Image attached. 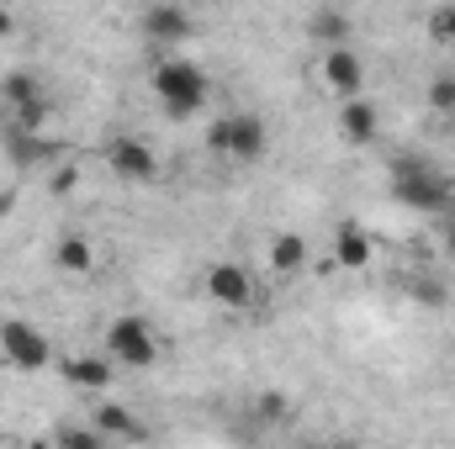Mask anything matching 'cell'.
Returning a JSON list of instances; mask_svg holds the SVG:
<instances>
[{
  "instance_id": "obj_13",
  "label": "cell",
  "mask_w": 455,
  "mask_h": 449,
  "mask_svg": "<svg viewBox=\"0 0 455 449\" xmlns=\"http://www.w3.org/2000/svg\"><path fill=\"white\" fill-rule=\"evenodd\" d=\"M91 423L101 429L107 445H138V439H148V429H143L122 402H101V407H91Z\"/></svg>"
},
{
  "instance_id": "obj_17",
  "label": "cell",
  "mask_w": 455,
  "mask_h": 449,
  "mask_svg": "<svg viewBox=\"0 0 455 449\" xmlns=\"http://www.w3.org/2000/svg\"><path fill=\"white\" fill-rule=\"evenodd\" d=\"M349 27H355V16H349L344 5H318V11H307V37L323 43V48L349 43Z\"/></svg>"
},
{
  "instance_id": "obj_7",
  "label": "cell",
  "mask_w": 455,
  "mask_h": 449,
  "mask_svg": "<svg viewBox=\"0 0 455 449\" xmlns=\"http://www.w3.org/2000/svg\"><path fill=\"white\" fill-rule=\"evenodd\" d=\"M0 101L11 112V127H27V132L48 127V91H43V80L32 69H11L5 85H0Z\"/></svg>"
},
{
  "instance_id": "obj_15",
  "label": "cell",
  "mask_w": 455,
  "mask_h": 449,
  "mask_svg": "<svg viewBox=\"0 0 455 449\" xmlns=\"http://www.w3.org/2000/svg\"><path fill=\"white\" fill-rule=\"evenodd\" d=\"M5 154H11V164H43V159H53V154H64L43 127L37 132H27V127H11L5 132Z\"/></svg>"
},
{
  "instance_id": "obj_25",
  "label": "cell",
  "mask_w": 455,
  "mask_h": 449,
  "mask_svg": "<svg viewBox=\"0 0 455 449\" xmlns=\"http://www.w3.org/2000/svg\"><path fill=\"white\" fill-rule=\"evenodd\" d=\"M451 207H455V175H451Z\"/></svg>"
},
{
  "instance_id": "obj_4",
  "label": "cell",
  "mask_w": 455,
  "mask_h": 449,
  "mask_svg": "<svg viewBox=\"0 0 455 449\" xmlns=\"http://www.w3.org/2000/svg\"><path fill=\"white\" fill-rule=\"evenodd\" d=\"M207 148L228 164H259L265 148H270V127L254 112H223L207 127Z\"/></svg>"
},
{
  "instance_id": "obj_5",
  "label": "cell",
  "mask_w": 455,
  "mask_h": 449,
  "mask_svg": "<svg viewBox=\"0 0 455 449\" xmlns=\"http://www.w3.org/2000/svg\"><path fill=\"white\" fill-rule=\"evenodd\" d=\"M53 365V338L32 318H0V370L16 375H43Z\"/></svg>"
},
{
  "instance_id": "obj_22",
  "label": "cell",
  "mask_w": 455,
  "mask_h": 449,
  "mask_svg": "<svg viewBox=\"0 0 455 449\" xmlns=\"http://www.w3.org/2000/svg\"><path fill=\"white\" fill-rule=\"evenodd\" d=\"M254 407H259V418H286V397H281V391H265Z\"/></svg>"
},
{
  "instance_id": "obj_23",
  "label": "cell",
  "mask_w": 455,
  "mask_h": 449,
  "mask_svg": "<svg viewBox=\"0 0 455 449\" xmlns=\"http://www.w3.org/2000/svg\"><path fill=\"white\" fill-rule=\"evenodd\" d=\"M11 32H16V16H11V5H5V0H0V43H5V37H11Z\"/></svg>"
},
{
  "instance_id": "obj_24",
  "label": "cell",
  "mask_w": 455,
  "mask_h": 449,
  "mask_svg": "<svg viewBox=\"0 0 455 449\" xmlns=\"http://www.w3.org/2000/svg\"><path fill=\"white\" fill-rule=\"evenodd\" d=\"M440 243H445V254H451V264H455V223L445 227V238H440Z\"/></svg>"
},
{
  "instance_id": "obj_6",
  "label": "cell",
  "mask_w": 455,
  "mask_h": 449,
  "mask_svg": "<svg viewBox=\"0 0 455 449\" xmlns=\"http://www.w3.org/2000/svg\"><path fill=\"white\" fill-rule=\"evenodd\" d=\"M101 159H107V169H112L122 185H154L159 180V154H154V143H143V138H132V132H116L101 143Z\"/></svg>"
},
{
  "instance_id": "obj_18",
  "label": "cell",
  "mask_w": 455,
  "mask_h": 449,
  "mask_svg": "<svg viewBox=\"0 0 455 449\" xmlns=\"http://www.w3.org/2000/svg\"><path fill=\"white\" fill-rule=\"evenodd\" d=\"M265 259H270V270L275 275H297V270H307V238L302 232H275L270 238V248H265Z\"/></svg>"
},
{
  "instance_id": "obj_2",
  "label": "cell",
  "mask_w": 455,
  "mask_h": 449,
  "mask_svg": "<svg viewBox=\"0 0 455 449\" xmlns=\"http://www.w3.org/2000/svg\"><path fill=\"white\" fill-rule=\"evenodd\" d=\"M387 185H392L397 207H408V212L440 217V212L451 207V175H445L440 164L419 159V154H403V159H392V169H387Z\"/></svg>"
},
{
  "instance_id": "obj_20",
  "label": "cell",
  "mask_w": 455,
  "mask_h": 449,
  "mask_svg": "<svg viewBox=\"0 0 455 449\" xmlns=\"http://www.w3.org/2000/svg\"><path fill=\"white\" fill-rule=\"evenodd\" d=\"M424 101H429V112H455V69H440L435 80H429V91H424Z\"/></svg>"
},
{
  "instance_id": "obj_14",
  "label": "cell",
  "mask_w": 455,
  "mask_h": 449,
  "mask_svg": "<svg viewBox=\"0 0 455 449\" xmlns=\"http://www.w3.org/2000/svg\"><path fill=\"white\" fill-rule=\"evenodd\" d=\"M376 259V243H371V232L355 223H339V232H334V264L339 270H365Z\"/></svg>"
},
{
  "instance_id": "obj_3",
  "label": "cell",
  "mask_w": 455,
  "mask_h": 449,
  "mask_svg": "<svg viewBox=\"0 0 455 449\" xmlns=\"http://www.w3.org/2000/svg\"><path fill=\"white\" fill-rule=\"evenodd\" d=\"M101 349L112 354L116 370H154L159 354H164L154 323H148L143 312H116L112 323H107V334H101Z\"/></svg>"
},
{
  "instance_id": "obj_8",
  "label": "cell",
  "mask_w": 455,
  "mask_h": 449,
  "mask_svg": "<svg viewBox=\"0 0 455 449\" xmlns=\"http://www.w3.org/2000/svg\"><path fill=\"white\" fill-rule=\"evenodd\" d=\"M202 286H207V296H212L223 312H243V307H254V296H259V280H254L249 264H238V259H218V264H207Z\"/></svg>"
},
{
  "instance_id": "obj_21",
  "label": "cell",
  "mask_w": 455,
  "mask_h": 449,
  "mask_svg": "<svg viewBox=\"0 0 455 449\" xmlns=\"http://www.w3.org/2000/svg\"><path fill=\"white\" fill-rule=\"evenodd\" d=\"M429 37L455 48V0H445V5H435V11H429Z\"/></svg>"
},
{
  "instance_id": "obj_11",
  "label": "cell",
  "mask_w": 455,
  "mask_h": 449,
  "mask_svg": "<svg viewBox=\"0 0 455 449\" xmlns=\"http://www.w3.org/2000/svg\"><path fill=\"white\" fill-rule=\"evenodd\" d=\"M318 75H323V85L334 91V96H360L365 91V59L349 48V43H334V48H323V64H318Z\"/></svg>"
},
{
  "instance_id": "obj_9",
  "label": "cell",
  "mask_w": 455,
  "mask_h": 449,
  "mask_svg": "<svg viewBox=\"0 0 455 449\" xmlns=\"http://www.w3.org/2000/svg\"><path fill=\"white\" fill-rule=\"evenodd\" d=\"M138 32H143L148 43H159V48H180V43H191L196 16H191L186 5H175V0H154V5H143Z\"/></svg>"
},
{
  "instance_id": "obj_12",
  "label": "cell",
  "mask_w": 455,
  "mask_h": 449,
  "mask_svg": "<svg viewBox=\"0 0 455 449\" xmlns=\"http://www.w3.org/2000/svg\"><path fill=\"white\" fill-rule=\"evenodd\" d=\"M376 132H381V112H376V101L360 91V96H344L339 101V138L344 143H355V148H371L376 143Z\"/></svg>"
},
{
  "instance_id": "obj_16",
  "label": "cell",
  "mask_w": 455,
  "mask_h": 449,
  "mask_svg": "<svg viewBox=\"0 0 455 449\" xmlns=\"http://www.w3.org/2000/svg\"><path fill=\"white\" fill-rule=\"evenodd\" d=\"M53 264H59L64 275H91L101 259H96V243H91L85 232H64V238L53 243Z\"/></svg>"
},
{
  "instance_id": "obj_19",
  "label": "cell",
  "mask_w": 455,
  "mask_h": 449,
  "mask_svg": "<svg viewBox=\"0 0 455 449\" xmlns=\"http://www.w3.org/2000/svg\"><path fill=\"white\" fill-rule=\"evenodd\" d=\"M53 439H59L64 449H101L107 445L96 423H64V429H53Z\"/></svg>"
},
{
  "instance_id": "obj_1",
  "label": "cell",
  "mask_w": 455,
  "mask_h": 449,
  "mask_svg": "<svg viewBox=\"0 0 455 449\" xmlns=\"http://www.w3.org/2000/svg\"><path fill=\"white\" fill-rule=\"evenodd\" d=\"M148 91H154V101L164 106V116H175V122L207 112V101H212L207 69H202L196 59H186V53H164V59L148 69Z\"/></svg>"
},
{
  "instance_id": "obj_10",
  "label": "cell",
  "mask_w": 455,
  "mask_h": 449,
  "mask_svg": "<svg viewBox=\"0 0 455 449\" xmlns=\"http://www.w3.org/2000/svg\"><path fill=\"white\" fill-rule=\"evenodd\" d=\"M59 375L75 386V391H91V397H107L116 381V365L107 349H85V354H64L59 359Z\"/></svg>"
}]
</instances>
